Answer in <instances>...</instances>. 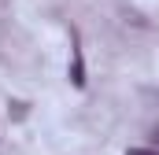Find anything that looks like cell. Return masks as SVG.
<instances>
[{"instance_id": "6da1fadb", "label": "cell", "mask_w": 159, "mask_h": 155, "mask_svg": "<svg viewBox=\"0 0 159 155\" xmlns=\"http://www.w3.org/2000/svg\"><path fill=\"white\" fill-rule=\"evenodd\" d=\"M70 81H74V85H85V59H81V44L78 41H74V63H70Z\"/></svg>"}, {"instance_id": "7a4b0ae2", "label": "cell", "mask_w": 159, "mask_h": 155, "mask_svg": "<svg viewBox=\"0 0 159 155\" xmlns=\"http://www.w3.org/2000/svg\"><path fill=\"white\" fill-rule=\"evenodd\" d=\"M126 155H159V152H152V148H129Z\"/></svg>"}]
</instances>
